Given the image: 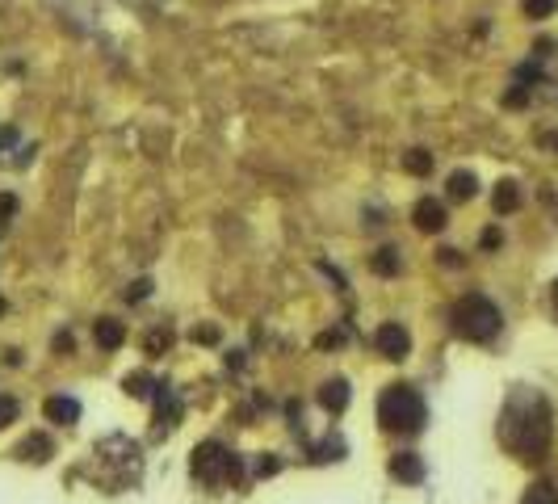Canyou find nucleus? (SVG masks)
Returning a JSON list of instances; mask_svg holds the SVG:
<instances>
[{"label":"nucleus","mask_w":558,"mask_h":504,"mask_svg":"<svg viewBox=\"0 0 558 504\" xmlns=\"http://www.w3.org/2000/svg\"><path fill=\"white\" fill-rule=\"evenodd\" d=\"M550 404L546 395L534 387H512V395L504 399L499 412V445L521 463H542L550 450Z\"/></svg>","instance_id":"1"},{"label":"nucleus","mask_w":558,"mask_h":504,"mask_svg":"<svg viewBox=\"0 0 558 504\" xmlns=\"http://www.w3.org/2000/svg\"><path fill=\"white\" fill-rule=\"evenodd\" d=\"M425 420H428V408L416 387L395 382V387H387V391L378 395V425L387 433H420Z\"/></svg>","instance_id":"2"},{"label":"nucleus","mask_w":558,"mask_h":504,"mask_svg":"<svg viewBox=\"0 0 558 504\" xmlns=\"http://www.w3.org/2000/svg\"><path fill=\"white\" fill-rule=\"evenodd\" d=\"M449 324H453V333L462 336V341H474V344H487L491 336L499 333V307L491 303V298L483 295H466L453 303V311H449Z\"/></svg>","instance_id":"3"},{"label":"nucleus","mask_w":558,"mask_h":504,"mask_svg":"<svg viewBox=\"0 0 558 504\" xmlns=\"http://www.w3.org/2000/svg\"><path fill=\"white\" fill-rule=\"evenodd\" d=\"M194 475L202 483H210V488H227V483H235L240 480V458L231 454L227 445H219V442H202L194 450Z\"/></svg>","instance_id":"4"},{"label":"nucleus","mask_w":558,"mask_h":504,"mask_svg":"<svg viewBox=\"0 0 558 504\" xmlns=\"http://www.w3.org/2000/svg\"><path fill=\"white\" fill-rule=\"evenodd\" d=\"M374 344H378V353L390 357V362H403V357L412 353V333L403 328V324H382L374 333Z\"/></svg>","instance_id":"5"},{"label":"nucleus","mask_w":558,"mask_h":504,"mask_svg":"<svg viewBox=\"0 0 558 504\" xmlns=\"http://www.w3.org/2000/svg\"><path fill=\"white\" fill-rule=\"evenodd\" d=\"M412 223L416 227H420V232H441V227H445V206H441L437 197H420V202H416V210H412Z\"/></svg>","instance_id":"6"},{"label":"nucleus","mask_w":558,"mask_h":504,"mask_svg":"<svg viewBox=\"0 0 558 504\" xmlns=\"http://www.w3.org/2000/svg\"><path fill=\"white\" fill-rule=\"evenodd\" d=\"M42 417L50 425H76L80 420V404H76L72 395H50L47 404H42Z\"/></svg>","instance_id":"7"},{"label":"nucleus","mask_w":558,"mask_h":504,"mask_svg":"<svg viewBox=\"0 0 558 504\" xmlns=\"http://www.w3.org/2000/svg\"><path fill=\"white\" fill-rule=\"evenodd\" d=\"M390 475L399 483H420L425 480V463H420V454H395L390 458Z\"/></svg>","instance_id":"8"},{"label":"nucleus","mask_w":558,"mask_h":504,"mask_svg":"<svg viewBox=\"0 0 558 504\" xmlns=\"http://www.w3.org/2000/svg\"><path fill=\"white\" fill-rule=\"evenodd\" d=\"M93 341H97L101 349H122V341H126V328H122L118 320H110V316H101V320L93 324Z\"/></svg>","instance_id":"9"},{"label":"nucleus","mask_w":558,"mask_h":504,"mask_svg":"<svg viewBox=\"0 0 558 504\" xmlns=\"http://www.w3.org/2000/svg\"><path fill=\"white\" fill-rule=\"evenodd\" d=\"M319 404L328 408V412H344V408H349V382L328 379L324 387H319Z\"/></svg>","instance_id":"10"},{"label":"nucleus","mask_w":558,"mask_h":504,"mask_svg":"<svg viewBox=\"0 0 558 504\" xmlns=\"http://www.w3.org/2000/svg\"><path fill=\"white\" fill-rule=\"evenodd\" d=\"M491 206H496V215H512V210L521 206V185H517V181H499L496 194H491Z\"/></svg>","instance_id":"11"},{"label":"nucleus","mask_w":558,"mask_h":504,"mask_svg":"<svg viewBox=\"0 0 558 504\" xmlns=\"http://www.w3.org/2000/svg\"><path fill=\"white\" fill-rule=\"evenodd\" d=\"M17 458H25V463H47L50 458V442L42 437V433H34V437H25L17 450H13Z\"/></svg>","instance_id":"12"},{"label":"nucleus","mask_w":558,"mask_h":504,"mask_svg":"<svg viewBox=\"0 0 558 504\" xmlns=\"http://www.w3.org/2000/svg\"><path fill=\"white\" fill-rule=\"evenodd\" d=\"M474 194H479L474 172H453V177H449V197H453V202H471Z\"/></svg>","instance_id":"13"},{"label":"nucleus","mask_w":558,"mask_h":504,"mask_svg":"<svg viewBox=\"0 0 558 504\" xmlns=\"http://www.w3.org/2000/svg\"><path fill=\"white\" fill-rule=\"evenodd\" d=\"M521 504H558V488H554V483H546V480H537V483H529V488H525Z\"/></svg>","instance_id":"14"},{"label":"nucleus","mask_w":558,"mask_h":504,"mask_svg":"<svg viewBox=\"0 0 558 504\" xmlns=\"http://www.w3.org/2000/svg\"><path fill=\"white\" fill-rule=\"evenodd\" d=\"M403 169L412 172V177H428V172H433V151L412 148L407 156H403Z\"/></svg>","instance_id":"15"},{"label":"nucleus","mask_w":558,"mask_h":504,"mask_svg":"<svg viewBox=\"0 0 558 504\" xmlns=\"http://www.w3.org/2000/svg\"><path fill=\"white\" fill-rule=\"evenodd\" d=\"M370 265H374V273H382V278H395V273H399V252H395V248H378Z\"/></svg>","instance_id":"16"},{"label":"nucleus","mask_w":558,"mask_h":504,"mask_svg":"<svg viewBox=\"0 0 558 504\" xmlns=\"http://www.w3.org/2000/svg\"><path fill=\"white\" fill-rule=\"evenodd\" d=\"M177 417H181V404H177L172 391L160 382V425H177Z\"/></svg>","instance_id":"17"},{"label":"nucleus","mask_w":558,"mask_h":504,"mask_svg":"<svg viewBox=\"0 0 558 504\" xmlns=\"http://www.w3.org/2000/svg\"><path fill=\"white\" fill-rule=\"evenodd\" d=\"M521 9H525V17H529V22H546L550 13L558 9V0H525Z\"/></svg>","instance_id":"18"},{"label":"nucleus","mask_w":558,"mask_h":504,"mask_svg":"<svg viewBox=\"0 0 558 504\" xmlns=\"http://www.w3.org/2000/svg\"><path fill=\"white\" fill-rule=\"evenodd\" d=\"M122 387H126V395H134V399H147V395H151V379H147V374H126Z\"/></svg>","instance_id":"19"},{"label":"nucleus","mask_w":558,"mask_h":504,"mask_svg":"<svg viewBox=\"0 0 558 504\" xmlns=\"http://www.w3.org/2000/svg\"><path fill=\"white\" fill-rule=\"evenodd\" d=\"M17 412H22L17 399H13V395H0V429H9L13 420H17Z\"/></svg>","instance_id":"20"},{"label":"nucleus","mask_w":558,"mask_h":504,"mask_svg":"<svg viewBox=\"0 0 558 504\" xmlns=\"http://www.w3.org/2000/svg\"><path fill=\"white\" fill-rule=\"evenodd\" d=\"M316 463H328V458H344V442H324V445H316Z\"/></svg>","instance_id":"21"},{"label":"nucleus","mask_w":558,"mask_h":504,"mask_svg":"<svg viewBox=\"0 0 558 504\" xmlns=\"http://www.w3.org/2000/svg\"><path fill=\"white\" fill-rule=\"evenodd\" d=\"M13 215H17V197H13V194H0V223L13 219Z\"/></svg>","instance_id":"22"},{"label":"nucleus","mask_w":558,"mask_h":504,"mask_svg":"<svg viewBox=\"0 0 558 504\" xmlns=\"http://www.w3.org/2000/svg\"><path fill=\"white\" fill-rule=\"evenodd\" d=\"M529 101V88L525 85H517V88H508V97H504V105H525Z\"/></svg>","instance_id":"23"},{"label":"nucleus","mask_w":558,"mask_h":504,"mask_svg":"<svg viewBox=\"0 0 558 504\" xmlns=\"http://www.w3.org/2000/svg\"><path fill=\"white\" fill-rule=\"evenodd\" d=\"M147 295H151V282H134V290H126L131 303H139V298H147Z\"/></svg>","instance_id":"24"},{"label":"nucleus","mask_w":558,"mask_h":504,"mask_svg":"<svg viewBox=\"0 0 558 504\" xmlns=\"http://www.w3.org/2000/svg\"><path fill=\"white\" fill-rule=\"evenodd\" d=\"M194 341L215 344V341H219V328H210V324H206V328H194Z\"/></svg>","instance_id":"25"},{"label":"nucleus","mask_w":558,"mask_h":504,"mask_svg":"<svg viewBox=\"0 0 558 504\" xmlns=\"http://www.w3.org/2000/svg\"><path fill=\"white\" fill-rule=\"evenodd\" d=\"M316 344H319V349H332V344H340V333H324Z\"/></svg>","instance_id":"26"},{"label":"nucleus","mask_w":558,"mask_h":504,"mask_svg":"<svg viewBox=\"0 0 558 504\" xmlns=\"http://www.w3.org/2000/svg\"><path fill=\"white\" fill-rule=\"evenodd\" d=\"M256 471H261V475H273V471H278V458H261V467Z\"/></svg>","instance_id":"27"},{"label":"nucleus","mask_w":558,"mask_h":504,"mask_svg":"<svg viewBox=\"0 0 558 504\" xmlns=\"http://www.w3.org/2000/svg\"><path fill=\"white\" fill-rule=\"evenodd\" d=\"M499 244V232L491 227V232H483V248H496Z\"/></svg>","instance_id":"28"},{"label":"nucleus","mask_w":558,"mask_h":504,"mask_svg":"<svg viewBox=\"0 0 558 504\" xmlns=\"http://www.w3.org/2000/svg\"><path fill=\"white\" fill-rule=\"evenodd\" d=\"M550 298H554V316H558V282H554V290H550Z\"/></svg>","instance_id":"29"},{"label":"nucleus","mask_w":558,"mask_h":504,"mask_svg":"<svg viewBox=\"0 0 558 504\" xmlns=\"http://www.w3.org/2000/svg\"><path fill=\"white\" fill-rule=\"evenodd\" d=\"M0 316H5V298H0Z\"/></svg>","instance_id":"30"}]
</instances>
